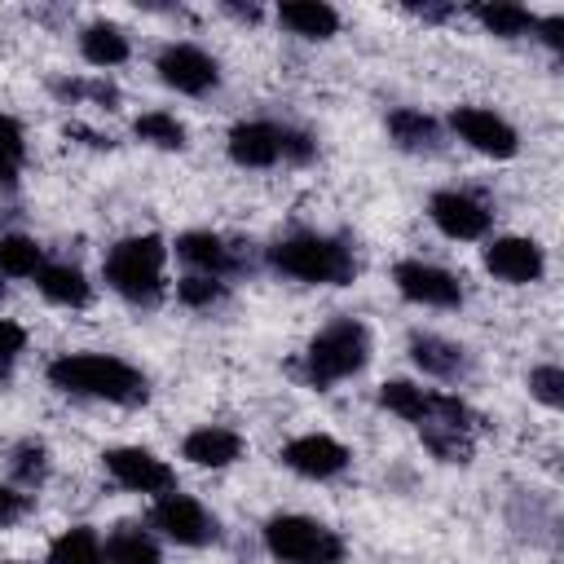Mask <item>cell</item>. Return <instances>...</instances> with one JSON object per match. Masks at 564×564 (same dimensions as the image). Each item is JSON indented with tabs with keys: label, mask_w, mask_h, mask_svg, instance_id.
Listing matches in <instances>:
<instances>
[{
	"label": "cell",
	"mask_w": 564,
	"mask_h": 564,
	"mask_svg": "<svg viewBox=\"0 0 564 564\" xmlns=\"http://www.w3.org/2000/svg\"><path fill=\"white\" fill-rule=\"evenodd\" d=\"M44 375L66 397H88L110 405H141L150 397V379L115 352H57Z\"/></svg>",
	"instance_id": "1"
},
{
	"label": "cell",
	"mask_w": 564,
	"mask_h": 564,
	"mask_svg": "<svg viewBox=\"0 0 564 564\" xmlns=\"http://www.w3.org/2000/svg\"><path fill=\"white\" fill-rule=\"evenodd\" d=\"M269 269L308 286H348L357 278V256L344 238L317 234V229H295L269 247Z\"/></svg>",
	"instance_id": "2"
},
{
	"label": "cell",
	"mask_w": 564,
	"mask_h": 564,
	"mask_svg": "<svg viewBox=\"0 0 564 564\" xmlns=\"http://www.w3.org/2000/svg\"><path fill=\"white\" fill-rule=\"evenodd\" d=\"M163 264H167V242L159 234H128L106 251L101 278L119 300H128L137 308H154L167 291Z\"/></svg>",
	"instance_id": "3"
},
{
	"label": "cell",
	"mask_w": 564,
	"mask_h": 564,
	"mask_svg": "<svg viewBox=\"0 0 564 564\" xmlns=\"http://www.w3.org/2000/svg\"><path fill=\"white\" fill-rule=\"evenodd\" d=\"M370 348H375V344H370L366 322H357V317H335V322H326V326L304 344L300 379H304L308 388L326 392V388H335L339 379L361 375L366 361H370Z\"/></svg>",
	"instance_id": "4"
},
{
	"label": "cell",
	"mask_w": 564,
	"mask_h": 564,
	"mask_svg": "<svg viewBox=\"0 0 564 564\" xmlns=\"http://www.w3.org/2000/svg\"><path fill=\"white\" fill-rule=\"evenodd\" d=\"M264 551L278 564H339L344 560V538L330 524L313 520V516L286 511V516L264 520Z\"/></svg>",
	"instance_id": "5"
},
{
	"label": "cell",
	"mask_w": 564,
	"mask_h": 564,
	"mask_svg": "<svg viewBox=\"0 0 564 564\" xmlns=\"http://www.w3.org/2000/svg\"><path fill=\"white\" fill-rule=\"evenodd\" d=\"M150 524H154L167 542H176V546H212V542L220 538L216 516H212L194 494H176V489H167V494L154 498Z\"/></svg>",
	"instance_id": "6"
},
{
	"label": "cell",
	"mask_w": 564,
	"mask_h": 564,
	"mask_svg": "<svg viewBox=\"0 0 564 564\" xmlns=\"http://www.w3.org/2000/svg\"><path fill=\"white\" fill-rule=\"evenodd\" d=\"M154 70L172 93H185V97H203L220 84V62L207 48L189 44V40L163 44L159 57H154Z\"/></svg>",
	"instance_id": "7"
},
{
	"label": "cell",
	"mask_w": 564,
	"mask_h": 564,
	"mask_svg": "<svg viewBox=\"0 0 564 564\" xmlns=\"http://www.w3.org/2000/svg\"><path fill=\"white\" fill-rule=\"evenodd\" d=\"M101 463H106V476H110L115 485L132 489V494H154V498H159V494L176 489V471H172V463L159 458L154 449H141V445H115V449L101 454Z\"/></svg>",
	"instance_id": "8"
},
{
	"label": "cell",
	"mask_w": 564,
	"mask_h": 564,
	"mask_svg": "<svg viewBox=\"0 0 564 564\" xmlns=\"http://www.w3.org/2000/svg\"><path fill=\"white\" fill-rule=\"evenodd\" d=\"M449 128L458 141H467L485 159H516V150H520V132L489 106H454Z\"/></svg>",
	"instance_id": "9"
},
{
	"label": "cell",
	"mask_w": 564,
	"mask_h": 564,
	"mask_svg": "<svg viewBox=\"0 0 564 564\" xmlns=\"http://www.w3.org/2000/svg\"><path fill=\"white\" fill-rule=\"evenodd\" d=\"M392 282H397L401 300L423 304V308H458V304L467 300L463 282H458L449 269L432 264V260H401V264L392 269Z\"/></svg>",
	"instance_id": "10"
},
{
	"label": "cell",
	"mask_w": 564,
	"mask_h": 564,
	"mask_svg": "<svg viewBox=\"0 0 564 564\" xmlns=\"http://www.w3.org/2000/svg\"><path fill=\"white\" fill-rule=\"evenodd\" d=\"M427 216H432V225H436L445 238H454V242H476V238H485L489 225H494V212H489L476 194H467V189H436V194L427 198Z\"/></svg>",
	"instance_id": "11"
},
{
	"label": "cell",
	"mask_w": 564,
	"mask_h": 564,
	"mask_svg": "<svg viewBox=\"0 0 564 564\" xmlns=\"http://www.w3.org/2000/svg\"><path fill=\"white\" fill-rule=\"evenodd\" d=\"M278 458H282V467H291L304 480H330V476H339L352 463L348 445L335 441V436H326V432H304V436L286 441L278 449Z\"/></svg>",
	"instance_id": "12"
},
{
	"label": "cell",
	"mask_w": 564,
	"mask_h": 564,
	"mask_svg": "<svg viewBox=\"0 0 564 564\" xmlns=\"http://www.w3.org/2000/svg\"><path fill=\"white\" fill-rule=\"evenodd\" d=\"M485 269L498 278V282H511V286H529L546 273V251L533 242V238H520V234H507V238H494L485 247Z\"/></svg>",
	"instance_id": "13"
},
{
	"label": "cell",
	"mask_w": 564,
	"mask_h": 564,
	"mask_svg": "<svg viewBox=\"0 0 564 564\" xmlns=\"http://www.w3.org/2000/svg\"><path fill=\"white\" fill-rule=\"evenodd\" d=\"M176 256L189 264V273H207V278H229V273H238V269L247 264L242 251H238L229 238L212 234V229H189V234H181V238H176Z\"/></svg>",
	"instance_id": "14"
},
{
	"label": "cell",
	"mask_w": 564,
	"mask_h": 564,
	"mask_svg": "<svg viewBox=\"0 0 564 564\" xmlns=\"http://www.w3.org/2000/svg\"><path fill=\"white\" fill-rule=\"evenodd\" d=\"M225 150H229V159L238 167H273V163H282V123L242 119V123L229 128Z\"/></svg>",
	"instance_id": "15"
},
{
	"label": "cell",
	"mask_w": 564,
	"mask_h": 564,
	"mask_svg": "<svg viewBox=\"0 0 564 564\" xmlns=\"http://www.w3.org/2000/svg\"><path fill=\"white\" fill-rule=\"evenodd\" d=\"M410 361H414L423 375L445 379V383H454V379H463V375L471 370L467 348L454 344V339H445V335H432V330L410 335Z\"/></svg>",
	"instance_id": "16"
},
{
	"label": "cell",
	"mask_w": 564,
	"mask_h": 564,
	"mask_svg": "<svg viewBox=\"0 0 564 564\" xmlns=\"http://www.w3.org/2000/svg\"><path fill=\"white\" fill-rule=\"evenodd\" d=\"M242 449H247V441L220 423H203L181 441V458L194 467H234L242 458Z\"/></svg>",
	"instance_id": "17"
},
{
	"label": "cell",
	"mask_w": 564,
	"mask_h": 564,
	"mask_svg": "<svg viewBox=\"0 0 564 564\" xmlns=\"http://www.w3.org/2000/svg\"><path fill=\"white\" fill-rule=\"evenodd\" d=\"M388 137L405 154H436L441 150V123L427 110H419V106L388 110Z\"/></svg>",
	"instance_id": "18"
},
{
	"label": "cell",
	"mask_w": 564,
	"mask_h": 564,
	"mask_svg": "<svg viewBox=\"0 0 564 564\" xmlns=\"http://www.w3.org/2000/svg\"><path fill=\"white\" fill-rule=\"evenodd\" d=\"M278 22L300 40H330L339 31V9L326 0H286L278 4Z\"/></svg>",
	"instance_id": "19"
},
{
	"label": "cell",
	"mask_w": 564,
	"mask_h": 564,
	"mask_svg": "<svg viewBox=\"0 0 564 564\" xmlns=\"http://www.w3.org/2000/svg\"><path fill=\"white\" fill-rule=\"evenodd\" d=\"M35 286H40V295H44L48 304H57V308H88V304H93V282H88L84 269H75V264H44V269L35 273Z\"/></svg>",
	"instance_id": "20"
},
{
	"label": "cell",
	"mask_w": 564,
	"mask_h": 564,
	"mask_svg": "<svg viewBox=\"0 0 564 564\" xmlns=\"http://www.w3.org/2000/svg\"><path fill=\"white\" fill-rule=\"evenodd\" d=\"M128 53H132V44H128L123 26H115V22H88V26L79 31V57H84L88 66H97V70L123 66Z\"/></svg>",
	"instance_id": "21"
},
{
	"label": "cell",
	"mask_w": 564,
	"mask_h": 564,
	"mask_svg": "<svg viewBox=\"0 0 564 564\" xmlns=\"http://www.w3.org/2000/svg\"><path fill=\"white\" fill-rule=\"evenodd\" d=\"M106 546V564H163V551H159V538L132 520L115 524L110 538L101 542Z\"/></svg>",
	"instance_id": "22"
},
{
	"label": "cell",
	"mask_w": 564,
	"mask_h": 564,
	"mask_svg": "<svg viewBox=\"0 0 564 564\" xmlns=\"http://www.w3.org/2000/svg\"><path fill=\"white\" fill-rule=\"evenodd\" d=\"M48 564H106V546H101L97 529L70 524L48 542Z\"/></svg>",
	"instance_id": "23"
},
{
	"label": "cell",
	"mask_w": 564,
	"mask_h": 564,
	"mask_svg": "<svg viewBox=\"0 0 564 564\" xmlns=\"http://www.w3.org/2000/svg\"><path fill=\"white\" fill-rule=\"evenodd\" d=\"M471 18L498 35V40H520L538 26V13H529L524 4H507V0H494V4H471Z\"/></svg>",
	"instance_id": "24"
},
{
	"label": "cell",
	"mask_w": 564,
	"mask_h": 564,
	"mask_svg": "<svg viewBox=\"0 0 564 564\" xmlns=\"http://www.w3.org/2000/svg\"><path fill=\"white\" fill-rule=\"evenodd\" d=\"M379 405L419 427V423L427 419V410H432V392L419 388V383H410V379H388V383L379 388Z\"/></svg>",
	"instance_id": "25"
},
{
	"label": "cell",
	"mask_w": 564,
	"mask_h": 564,
	"mask_svg": "<svg viewBox=\"0 0 564 564\" xmlns=\"http://www.w3.org/2000/svg\"><path fill=\"white\" fill-rule=\"evenodd\" d=\"M132 137L145 141V145H159V150H185V141H189L185 123L172 110H145V115H137Z\"/></svg>",
	"instance_id": "26"
},
{
	"label": "cell",
	"mask_w": 564,
	"mask_h": 564,
	"mask_svg": "<svg viewBox=\"0 0 564 564\" xmlns=\"http://www.w3.org/2000/svg\"><path fill=\"white\" fill-rule=\"evenodd\" d=\"M44 269V247L26 234H4L0 238V273L4 278H35Z\"/></svg>",
	"instance_id": "27"
},
{
	"label": "cell",
	"mask_w": 564,
	"mask_h": 564,
	"mask_svg": "<svg viewBox=\"0 0 564 564\" xmlns=\"http://www.w3.org/2000/svg\"><path fill=\"white\" fill-rule=\"evenodd\" d=\"M9 471H13L22 494L40 489L48 480V445L44 441H18L13 454H9Z\"/></svg>",
	"instance_id": "28"
},
{
	"label": "cell",
	"mask_w": 564,
	"mask_h": 564,
	"mask_svg": "<svg viewBox=\"0 0 564 564\" xmlns=\"http://www.w3.org/2000/svg\"><path fill=\"white\" fill-rule=\"evenodd\" d=\"M26 163V132L13 115L0 110V185H18V172Z\"/></svg>",
	"instance_id": "29"
},
{
	"label": "cell",
	"mask_w": 564,
	"mask_h": 564,
	"mask_svg": "<svg viewBox=\"0 0 564 564\" xmlns=\"http://www.w3.org/2000/svg\"><path fill=\"white\" fill-rule=\"evenodd\" d=\"M225 295H229L225 278H207V273H185V278L176 282V300H181L185 308H216V304H225Z\"/></svg>",
	"instance_id": "30"
},
{
	"label": "cell",
	"mask_w": 564,
	"mask_h": 564,
	"mask_svg": "<svg viewBox=\"0 0 564 564\" xmlns=\"http://www.w3.org/2000/svg\"><path fill=\"white\" fill-rule=\"evenodd\" d=\"M419 432H423V445H427L436 458H445V463H467V458H471V436L445 432V427H419Z\"/></svg>",
	"instance_id": "31"
},
{
	"label": "cell",
	"mask_w": 564,
	"mask_h": 564,
	"mask_svg": "<svg viewBox=\"0 0 564 564\" xmlns=\"http://www.w3.org/2000/svg\"><path fill=\"white\" fill-rule=\"evenodd\" d=\"M529 392H533L542 405L560 410V405H564V370H560V366H533V370H529Z\"/></svg>",
	"instance_id": "32"
},
{
	"label": "cell",
	"mask_w": 564,
	"mask_h": 564,
	"mask_svg": "<svg viewBox=\"0 0 564 564\" xmlns=\"http://www.w3.org/2000/svg\"><path fill=\"white\" fill-rule=\"evenodd\" d=\"M22 348H26V326L13 322V317H0V383L9 379L13 361L22 357Z\"/></svg>",
	"instance_id": "33"
},
{
	"label": "cell",
	"mask_w": 564,
	"mask_h": 564,
	"mask_svg": "<svg viewBox=\"0 0 564 564\" xmlns=\"http://www.w3.org/2000/svg\"><path fill=\"white\" fill-rule=\"evenodd\" d=\"M313 154H317V141L308 132L282 123V163H295L300 167V163H313Z\"/></svg>",
	"instance_id": "34"
},
{
	"label": "cell",
	"mask_w": 564,
	"mask_h": 564,
	"mask_svg": "<svg viewBox=\"0 0 564 564\" xmlns=\"http://www.w3.org/2000/svg\"><path fill=\"white\" fill-rule=\"evenodd\" d=\"M31 511V494H22L18 485H0V529L18 524Z\"/></svg>",
	"instance_id": "35"
},
{
	"label": "cell",
	"mask_w": 564,
	"mask_h": 564,
	"mask_svg": "<svg viewBox=\"0 0 564 564\" xmlns=\"http://www.w3.org/2000/svg\"><path fill=\"white\" fill-rule=\"evenodd\" d=\"M533 31L542 35V44H546V48H564V18H560V13L538 18V26H533Z\"/></svg>",
	"instance_id": "36"
},
{
	"label": "cell",
	"mask_w": 564,
	"mask_h": 564,
	"mask_svg": "<svg viewBox=\"0 0 564 564\" xmlns=\"http://www.w3.org/2000/svg\"><path fill=\"white\" fill-rule=\"evenodd\" d=\"M66 137H84V145H93V150L110 145V137H101V132H93V128H84V123H66Z\"/></svg>",
	"instance_id": "37"
},
{
	"label": "cell",
	"mask_w": 564,
	"mask_h": 564,
	"mask_svg": "<svg viewBox=\"0 0 564 564\" xmlns=\"http://www.w3.org/2000/svg\"><path fill=\"white\" fill-rule=\"evenodd\" d=\"M414 13L427 18V22H441V18H449L454 9H449V4H423V9H414Z\"/></svg>",
	"instance_id": "38"
},
{
	"label": "cell",
	"mask_w": 564,
	"mask_h": 564,
	"mask_svg": "<svg viewBox=\"0 0 564 564\" xmlns=\"http://www.w3.org/2000/svg\"><path fill=\"white\" fill-rule=\"evenodd\" d=\"M225 9H229L234 18H242V22H256V18H260V4H247V9H242V4H225Z\"/></svg>",
	"instance_id": "39"
},
{
	"label": "cell",
	"mask_w": 564,
	"mask_h": 564,
	"mask_svg": "<svg viewBox=\"0 0 564 564\" xmlns=\"http://www.w3.org/2000/svg\"><path fill=\"white\" fill-rule=\"evenodd\" d=\"M0 278H4V273H0ZM0 286H4V282H0Z\"/></svg>",
	"instance_id": "40"
},
{
	"label": "cell",
	"mask_w": 564,
	"mask_h": 564,
	"mask_svg": "<svg viewBox=\"0 0 564 564\" xmlns=\"http://www.w3.org/2000/svg\"><path fill=\"white\" fill-rule=\"evenodd\" d=\"M4 564H13V560H4Z\"/></svg>",
	"instance_id": "41"
}]
</instances>
